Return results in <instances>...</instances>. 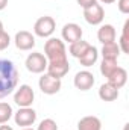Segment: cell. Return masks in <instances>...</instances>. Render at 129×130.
Listing matches in <instances>:
<instances>
[{"label":"cell","instance_id":"ba28073f","mask_svg":"<svg viewBox=\"0 0 129 130\" xmlns=\"http://www.w3.org/2000/svg\"><path fill=\"white\" fill-rule=\"evenodd\" d=\"M14 120H15V124L23 127V129L24 127H31L36 121V112L32 107H20L14 113Z\"/></svg>","mask_w":129,"mask_h":130},{"label":"cell","instance_id":"4316f807","mask_svg":"<svg viewBox=\"0 0 129 130\" xmlns=\"http://www.w3.org/2000/svg\"><path fill=\"white\" fill-rule=\"evenodd\" d=\"M8 5V0H0V11H3Z\"/></svg>","mask_w":129,"mask_h":130},{"label":"cell","instance_id":"3957f363","mask_svg":"<svg viewBox=\"0 0 129 130\" xmlns=\"http://www.w3.org/2000/svg\"><path fill=\"white\" fill-rule=\"evenodd\" d=\"M55 29H56V23L49 15L40 17L33 24V33L40 38H50L55 32Z\"/></svg>","mask_w":129,"mask_h":130},{"label":"cell","instance_id":"cb8c5ba5","mask_svg":"<svg viewBox=\"0 0 129 130\" xmlns=\"http://www.w3.org/2000/svg\"><path fill=\"white\" fill-rule=\"evenodd\" d=\"M9 44H11V36L3 30V32L0 33V50L8 48V47H9Z\"/></svg>","mask_w":129,"mask_h":130},{"label":"cell","instance_id":"7c38bea8","mask_svg":"<svg viewBox=\"0 0 129 130\" xmlns=\"http://www.w3.org/2000/svg\"><path fill=\"white\" fill-rule=\"evenodd\" d=\"M61 35H62V39L67 41L68 44L76 42L82 39V27L76 23H67L61 30Z\"/></svg>","mask_w":129,"mask_h":130},{"label":"cell","instance_id":"484cf974","mask_svg":"<svg viewBox=\"0 0 129 130\" xmlns=\"http://www.w3.org/2000/svg\"><path fill=\"white\" fill-rule=\"evenodd\" d=\"M76 2H78V5H79L81 8L85 9V8H88V6H91L93 3H96L97 0H76Z\"/></svg>","mask_w":129,"mask_h":130},{"label":"cell","instance_id":"7a4b0ae2","mask_svg":"<svg viewBox=\"0 0 129 130\" xmlns=\"http://www.w3.org/2000/svg\"><path fill=\"white\" fill-rule=\"evenodd\" d=\"M44 53L47 58V62L52 61H65L67 59V50H65L64 41L59 38H49L44 44Z\"/></svg>","mask_w":129,"mask_h":130},{"label":"cell","instance_id":"f1b7e54d","mask_svg":"<svg viewBox=\"0 0 129 130\" xmlns=\"http://www.w3.org/2000/svg\"><path fill=\"white\" fill-rule=\"evenodd\" d=\"M102 3H105V5H111V3H114L115 0H100Z\"/></svg>","mask_w":129,"mask_h":130},{"label":"cell","instance_id":"83f0119b","mask_svg":"<svg viewBox=\"0 0 129 130\" xmlns=\"http://www.w3.org/2000/svg\"><path fill=\"white\" fill-rule=\"evenodd\" d=\"M0 130H14L11 126H5V124H0Z\"/></svg>","mask_w":129,"mask_h":130},{"label":"cell","instance_id":"9c48e42d","mask_svg":"<svg viewBox=\"0 0 129 130\" xmlns=\"http://www.w3.org/2000/svg\"><path fill=\"white\" fill-rule=\"evenodd\" d=\"M73 83H74V86H76L78 89H81V91H88V89H91L93 85H94V76H93V73L88 71V70L79 71V73H76V76H74V79H73Z\"/></svg>","mask_w":129,"mask_h":130},{"label":"cell","instance_id":"277c9868","mask_svg":"<svg viewBox=\"0 0 129 130\" xmlns=\"http://www.w3.org/2000/svg\"><path fill=\"white\" fill-rule=\"evenodd\" d=\"M47 58L43 55V53H38V52H35V53H31L28 58H26V68H28V71H31L33 74H41V73H44L46 70H47Z\"/></svg>","mask_w":129,"mask_h":130},{"label":"cell","instance_id":"d6986e66","mask_svg":"<svg viewBox=\"0 0 129 130\" xmlns=\"http://www.w3.org/2000/svg\"><path fill=\"white\" fill-rule=\"evenodd\" d=\"M91 44H88L87 41H84V39H79V41H76V42H71L70 44V48H68V52H70V55L73 56V58H76V59H79L85 52H87V48L90 47Z\"/></svg>","mask_w":129,"mask_h":130},{"label":"cell","instance_id":"6da1fadb","mask_svg":"<svg viewBox=\"0 0 129 130\" xmlns=\"http://www.w3.org/2000/svg\"><path fill=\"white\" fill-rule=\"evenodd\" d=\"M18 85V70L12 61L0 59V98L12 94Z\"/></svg>","mask_w":129,"mask_h":130},{"label":"cell","instance_id":"9a60e30c","mask_svg":"<svg viewBox=\"0 0 129 130\" xmlns=\"http://www.w3.org/2000/svg\"><path fill=\"white\" fill-rule=\"evenodd\" d=\"M99 97L102 101H114L119 98V89L111 83H103L99 88Z\"/></svg>","mask_w":129,"mask_h":130},{"label":"cell","instance_id":"ffe728a7","mask_svg":"<svg viewBox=\"0 0 129 130\" xmlns=\"http://www.w3.org/2000/svg\"><path fill=\"white\" fill-rule=\"evenodd\" d=\"M119 67L117 64V61H114V59H102V64H100V73H102V76L103 77H108L115 68Z\"/></svg>","mask_w":129,"mask_h":130},{"label":"cell","instance_id":"4dcf8cb0","mask_svg":"<svg viewBox=\"0 0 129 130\" xmlns=\"http://www.w3.org/2000/svg\"><path fill=\"white\" fill-rule=\"evenodd\" d=\"M21 130H33V129H31V127H24V129H21Z\"/></svg>","mask_w":129,"mask_h":130},{"label":"cell","instance_id":"8fae6325","mask_svg":"<svg viewBox=\"0 0 129 130\" xmlns=\"http://www.w3.org/2000/svg\"><path fill=\"white\" fill-rule=\"evenodd\" d=\"M47 74H50L52 77L55 79H62L65 74L70 71V64H68V59L65 61H52L47 64Z\"/></svg>","mask_w":129,"mask_h":130},{"label":"cell","instance_id":"8992f818","mask_svg":"<svg viewBox=\"0 0 129 130\" xmlns=\"http://www.w3.org/2000/svg\"><path fill=\"white\" fill-rule=\"evenodd\" d=\"M38 86H40V89H41L43 94L53 95V94H58V92H59L62 83H61L59 79H55V77H52L50 74L46 73V74H43V76L40 77V80H38Z\"/></svg>","mask_w":129,"mask_h":130},{"label":"cell","instance_id":"603a6c76","mask_svg":"<svg viewBox=\"0 0 129 130\" xmlns=\"http://www.w3.org/2000/svg\"><path fill=\"white\" fill-rule=\"evenodd\" d=\"M36 130H58V126H56V123L52 118H46V120H43L40 123Z\"/></svg>","mask_w":129,"mask_h":130},{"label":"cell","instance_id":"ac0fdd59","mask_svg":"<svg viewBox=\"0 0 129 130\" xmlns=\"http://www.w3.org/2000/svg\"><path fill=\"white\" fill-rule=\"evenodd\" d=\"M97 58H99V52H97L96 47H93V45H90L88 48H87V52L79 58V62L81 65H84V67H93V65L97 62Z\"/></svg>","mask_w":129,"mask_h":130},{"label":"cell","instance_id":"d4e9b609","mask_svg":"<svg viewBox=\"0 0 129 130\" xmlns=\"http://www.w3.org/2000/svg\"><path fill=\"white\" fill-rule=\"evenodd\" d=\"M117 8L122 14H129V0H119Z\"/></svg>","mask_w":129,"mask_h":130},{"label":"cell","instance_id":"7402d4cb","mask_svg":"<svg viewBox=\"0 0 129 130\" xmlns=\"http://www.w3.org/2000/svg\"><path fill=\"white\" fill-rule=\"evenodd\" d=\"M12 113H14V112H12L11 104L0 101V124H6V123L11 120Z\"/></svg>","mask_w":129,"mask_h":130},{"label":"cell","instance_id":"4fadbf2b","mask_svg":"<svg viewBox=\"0 0 129 130\" xmlns=\"http://www.w3.org/2000/svg\"><path fill=\"white\" fill-rule=\"evenodd\" d=\"M106 79H108V83H111V85H114L117 89H120V88H123V86L126 85V82H128V71H126L123 67H117Z\"/></svg>","mask_w":129,"mask_h":130},{"label":"cell","instance_id":"52a82bcc","mask_svg":"<svg viewBox=\"0 0 129 130\" xmlns=\"http://www.w3.org/2000/svg\"><path fill=\"white\" fill-rule=\"evenodd\" d=\"M84 18H85V21H87L88 24L97 26V24H100V23L103 21V18H105V9L102 8V5H99L96 2V3H93L91 6H88V8L84 9Z\"/></svg>","mask_w":129,"mask_h":130},{"label":"cell","instance_id":"5b68a950","mask_svg":"<svg viewBox=\"0 0 129 130\" xmlns=\"http://www.w3.org/2000/svg\"><path fill=\"white\" fill-rule=\"evenodd\" d=\"M35 98V92L29 85H20L14 92V101L20 107H31Z\"/></svg>","mask_w":129,"mask_h":130},{"label":"cell","instance_id":"30bf717a","mask_svg":"<svg viewBox=\"0 0 129 130\" xmlns=\"http://www.w3.org/2000/svg\"><path fill=\"white\" fill-rule=\"evenodd\" d=\"M14 42H15V47L18 50L28 52V50H32L35 47V36L28 30H20V32L15 33Z\"/></svg>","mask_w":129,"mask_h":130},{"label":"cell","instance_id":"44dd1931","mask_svg":"<svg viewBox=\"0 0 129 130\" xmlns=\"http://www.w3.org/2000/svg\"><path fill=\"white\" fill-rule=\"evenodd\" d=\"M128 29H129V20L125 21V26H123V32H122V36H120V52L129 55V36H128Z\"/></svg>","mask_w":129,"mask_h":130},{"label":"cell","instance_id":"2e32d148","mask_svg":"<svg viewBox=\"0 0 129 130\" xmlns=\"http://www.w3.org/2000/svg\"><path fill=\"white\" fill-rule=\"evenodd\" d=\"M78 130H102V123L94 115H88L79 120Z\"/></svg>","mask_w":129,"mask_h":130},{"label":"cell","instance_id":"e0dca14e","mask_svg":"<svg viewBox=\"0 0 129 130\" xmlns=\"http://www.w3.org/2000/svg\"><path fill=\"white\" fill-rule=\"evenodd\" d=\"M100 53H102L103 59H114V61H117L119 56H120V47H119V44L115 41L114 42H108V44H103Z\"/></svg>","mask_w":129,"mask_h":130},{"label":"cell","instance_id":"5bb4252c","mask_svg":"<svg viewBox=\"0 0 129 130\" xmlns=\"http://www.w3.org/2000/svg\"><path fill=\"white\" fill-rule=\"evenodd\" d=\"M97 39L102 44L114 42L115 41V29L112 24H102L100 29L97 30Z\"/></svg>","mask_w":129,"mask_h":130},{"label":"cell","instance_id":"f546056e","mask_svg":"<svg viewBox=\"0 0 129 130\" xmlns=\"http://www.w3.org/2000/svg\"><path fill=\"white\" fill-rule=\"evenodd\" d=\"M3 32V23H2V21H0V33Z\"/></svg>","mask_w":129,"mask_h":130}]
</instances>
